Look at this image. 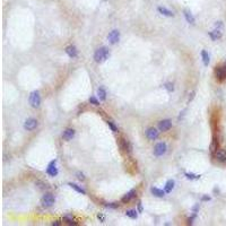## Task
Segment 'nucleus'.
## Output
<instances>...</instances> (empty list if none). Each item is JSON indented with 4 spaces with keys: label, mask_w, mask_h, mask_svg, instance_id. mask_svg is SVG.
<instances>
[{
    "label": "nucleus",
    "mask_w": 226,
    "mask_h": 226,
    "mask_svg": "<svg viewBox=\"0 0 226 226\" xmlns=\"http://www.w3.org/2000/svg\"><path fill=\"white\" fill-rule=\"evenodd\" d=\"M109 56H110L109 49L105 48V46H103V48H100V49L96 50V52L94 53V60L97 63H102V62H104L106 59L109 58Z\"/></svg>",
    "instance_id": "f257e3e1"
},
{
    "label": "nucleus",
    "mask_w": 226,
    "mask_h": 226,
    "mask_svg": "<svg viewBox=\"0 0 226 226\" xmlns=\"http://www.w3.org/2000/svg\"><path fill=\"white\" fill-rule=\"evenodd\" d=\"M29 104H31L32 108L37 109V108L40 106V104H41V96H40V93H38L37 91L32 92L31 95H29Z\"/></svg>",
    "instance_id": "f03ea898"
},
{
    "label": "nucleus",
    "mask_w": 226,
    "mask_h": 226,
    "mask_svg": "<svg viewBox=\"0 0 226 226\" xmlns=\"http://www.w3.org/2000/svg\"><path fill=\"white\" fill-rule=\"evenodd\" d=\"M54 201H56V199L53 197V195H51V193H45L43 197H42L41 204H42V206L45 207V208H49V207H51L52 205L54 204Z\"/></svg>",
    "instance_id": "7ed1b4c3"
},
{
    "label": "nucleus",
    "mask_w": 226,
    "mask_h": 226,
    "mask_svg": "<svg viewBox=\"0 0 226 226\" xmlns=\"http://www.w3.org/2000/svg\"><path fill=\"white\" fill-rule=\"evenodd\" d=\"M166 150H168L166 144L165 143H158L154 148V154H155V156H162V155H164L166 153Z\"/></svg>",
    "instance_id": "20e7f679"
},
{
    "label": "nucleus",
    "mask_w": 226,
    "mask_h": 226,
    "mask_svg": "<svg viewBox=\"0 0 226 226\" xmlns=\"http://www.w3.org/2000/svg\"><path fill=\"white\" fill-rule=\"evenodd\" d=\"M56 164H57V160H52L51 163L48 165V168H46V174L52 176V178H54V176H57L59 173L58 168L56 166Z\"/></svg>",
    "instance_id": "39448f33"
},
{
    "label": "nucleus",
    "mask_w": 226,
    "mask_h": 226,
    "mask_svg": "<svg viewBox=\"0 0 226 226\" xmlns=\"http://www.w3.org/2000/svg\"><path fill=\"white\" fill-rule=\"evenodd\" d=\"M215 76L218 80L226 79V66L225 67H216L215 69Z\"/></svg>",
    "instance_id": "423d86ee"
},
{
    "label": "nucleus",
    "mask_w": 226,
    "mask_h": 226,
    "mask_svg": "<svg viewBox=\"0 0 226 226\" xmlns=\"http://www.w3.org/2000/svg\"><path fill=\"white\" fill-rule=\"evenodd\" d=\"M36 127H37V120L33 119V118L27 119V120L25 121V123H24V128H25L27 131H32V130H34Z\"/></svg>",
    "instance_id": "0eeeda50"
},
{
    "label": "nucleus",
    "mask_w": 226,
    "mask_h": 226,
    "mask_svg": "<svg viewBox=\"0 0 226 226\" xmlns=\"http://www.w3.org/2000/svg\"><path fill=\"white\" fill-rule=\"evenodd\" d=\"M171 127H172V121L171 120H162L158 122V130L160 131H168L171 129Z\"/></svg>",
    "instance_id": "6e6552de"
},
{
    "label": "nucleus",
    "mask_w": 226,
    "mask_h": 226,
    "mask_svg": "<svg viewBox=\"0 0 226 226\" xmlns=\"http://www.w3.org/2000/svg\"><path fill=\"white\" fill-rule=\"evenodd\" d=\"M158 136H160V131H158L157 129H155V128H149V129H147L146 137L149 139V140H156V139L158 138Z\"/></svg>",
    "instance_id": "1a4fd4ad"
},
{
    "label": "nucleus",
    "mask_w": 226,
    "mask_h": 226,
    "mask_svg": "<svg viewBox=\"0 0 226 226\" xmlns=\"http://www.w3.org/2000/svg\"><path fill=\"white\" fill-rule=\"evenodd\" d=\"M108 38H109V41H110V43L111 44L118 43V42H119V40H120V32L117 31V29H113V31H112V32L109 34Z\"/></svg>",
    "instance_id": "9d476101"
},
{
    "label": "nucleus",
    "mask_w": 226,
    "mask_h": 226,
    "mask_svg": "<svg viewBox=\"0 0 226 226\" xmlns=\"http://www.w3.org/2000/svg\"><path fill=\"white\" fill-rule=\"evenodd\" d=\"M119 146L121 148V150H123V152H128V153L131 152V145L129 144V141H128L127 139L124 138L120 139V140H119Z\"/></svg>",
    "instance_id": "9b49d317"
},
{
    "label": "nucleus",
    "mask_w": 226,
    "mask_h": 226,
    "mask_svg": "<svg viewBox=\"0 0 226 226\" xmlns=\"http://www.w3.org/2000/svg\"><path fill=\"white\" fill-rule=\"evenodd\" d=\"M215 157L216 160L220 162V163H226V152L223 149H218L216 153H215Z\"/></svg>",
    "instance_id": "f8f14e48"
},
{
    "label": "nucleus",
    "mask_w": 226,
    "mask_h": 226,
    "mask_svg": "<svg viewBox=\"0 0 226 226\" xmlns=\"http://www.w3.org/2000/svg\"><path fill=\"white\" fill-rule=\"evenodd\" d=\"M66 53L70 57V58H76V57L78 56V51H77L76 46H73V45H70V46L67 48Z\"/></svg>",
    "instance_id": "ddd939ff"
},
{
    "label": "nucleus",
    "mask_w": 226,
    "mask_h": 226,
    "mask_svg": "<svg viewBox=\"0 0 226 226\" xmlns=\"http://www.w3.org/2000/svg\"><path fill=\"white\" fill-rule=\"evenodd\" d=\"M73 136H75V130L73 129H66L63 131V135H62L65 140H71L73 138Z\"/></svg>",
    "instance_id": "4468645a"
},
{
    "label": "nucleus",
    "mask_w": 226,
    "mask_h": 226,
    "mask_svg": "<svg viewBox=\"0 0 226 226\" xmlns=\"http://www.w3.org/2000/svg\"><path fill=\"white\" fill-rule=\"evenodd\" d=\"M150 192L153 193L154 196L155 197H160V198H162V197H164L165 196V191L164 190H162V189H158V188H150Z\"/></svg>",
    "instance_id": "2eb2a0df"
},
{
    "label": "nucleus",
    "mask_w": 226,
    "mask_h": 226,
    "mask_svg": "<svg viewBox=\"0 0 226 226\" xmlns=\"http://www.w3.org/2000/svg\"><path fill=\"white\" fill-rule=\"evenodd\" d=\"M209 36L212 38V41H217L218 38L222 37V32L219 31V29H215V31H212V32H209Z\"/></svg>",
    "instance_id": "dca6fc26"
},
{
    "label": "nucleus",
    "mask_w": 226,
    "mask_h": 226,
    "mask_svg": "<svg viewBox=\"0 0 226 226\" xmlns=\"http://www.w3.org/2000/svg\"><path fill=\"white\" fill-rule=\"evenodd\" d=\"M157 10H158L162 15L168 16V17H173V16H174L173 11H171L170 9H168V8H165V7H158L157 8Z\"/></svg>",
    "instance_id": "f3484780"
},
{
    "label": "nucleus",
    "mask_w": 226,
    "mask_h": 226,
    "mask_svg": "<svg viewBox=\"0 0 226 226\" xmlns=\"http://www.w3.org/2000/svg\"><path fill=\"white\" fill-rule=\"evenodd\" d=\"M136 197V191L135 190H131V191H129L124 197H122V202H128V201H130L132 198Z\"/></svg>",
    "instance_id": "a211bd4d"
},
{
    "label": "nucleus",
    "mask_w": 226,
    "mask_h": 226,
    "mask_svg": "<svg viewBox=\"0 0 226 226\" xmlns=\"http://www.w3.org/2000/svg\"><path fill=\"white\" fill-rule=\"evenodd\" d=\"M174 180H168V182H166V184H165V188H164V191L166 192V193H170L172 190L174 189Z\"/></svg>",
    "instance_id": "6ab92c4d"
},
{
    "label": "nucleus",
    "mask_w": 226,
    "mask_h": 226,
    "mask_svg": "<svg viewBox=\"0 0 226 226\" xmlns=\"http://www.w3.org/2000/svg\"><path fill=\"white\" fill-rule=\"evenodd\" d=\"M184 17H185V21L189 24H195V22H196L195 17L192 16V14L190 13L189 10H184Z\"/></svg>",
    "instance_id": "aec40b11"
},
{
    "label": "nucleus",
    "mask_w": 226,
    "mask_h": 226,
    "mask_svg": "<svg viewBox=\"0 0 226 226\" xmlns=\"http://www.w3.org/2000/svg\"><path fill=\"white\" fill-rule=\"evenodd\" d=\"M68 185L70 187V188H73V189H75L77 192H79V193H81V195H86V191L83 189V188H80L79 185H77L76 183H73V182H69L68 183Z\"/></svg>",
    "instance_id": "412c9836"
},
{
    "label": "nucleus",
    "mask_w": 226,
    "mask_h": 226,
    "mask_svg": "<svg viewBox=\"0 0 226 226\" xmlns=\"http://www.w3.org/2000/svg\"><path fill=\"white\" fill-rule=\"evenodd\" d=\"M201 58H202V61H204L205 66H208V65H209V61H210V58H209L208 52L202 50V51H201Z\"/></svg>",
    "instance_id": "4be33fe9"
},
{
    "label": "nucleus",
    "mask_w": 226,
    "mask_h": 226,
    "mask_svg": "<svg viewBox=\"0 0 226 226\" xmlns=\"http://www.w3.org/2000/svg\"><path fill=\"white\" fill-rule=\"evenodd\" d=\"M62 220H63L65 223H67L68 225H75V224H76V222H75V219H73V217L71 216V215H66V216H63Z\"/></svg>",
    "instance_id": "5701e85b"
},
{
    "label": "nucleus",
    "mask_w": 226,
    "mask_h": 226,
    "mask_svg": "<svg viewBox=\"0 0 226 226\" xmlns=\"http://www.w3.org/2000/svg\"><path fill=\"white\" fill-rule=\"evenodd\" d=\"M97 95H98L101 101H105L106 100V92H105V89L103 87H100L97 89Z\"/></svg>",
    "instance_id": "b1692460"
},
{
    "label": "nucleus",
    "mask_w": 226,
    "mask_h": 226,
    "mask_svg": "<svg viewBox=\"0 0 226 226\" xmlns=\"http://www.w3.org/2000/svg\"><path fill=\"white\" fill-rule=\"evenodd\" d=\"M137 212H137L136 209H129V210L125 212V215H127L128 217H130V218H137V216H138Z\"/></svg>",
    "instance_id": "393cba45"
},
{
    "label": "nucleus",
    "mask_w": 226,
    "mask_h": 226,
    "mask_svg": "<svg viewBox=\"0 0 226 226\" xmlns=\"http://www.w3.org/2000/svg\"><path fill=\"white\" fill-rule=\"evenodd\" d=\"M209 149H210V153H216L217 152V149H218V141L216 140V139H214L212 143V145L209 147Z\"/></svg>",
    "instance_id": "a878e982"
},
{
    "label": "nucleus",
    "mask_w": 226,
    "mask_h": 226,
    "mask_svg": "<svg viewBox=\"0 0 226 226\" xmlns=\"http://www.w3.org/2000/svg\"><path fill=\"white\" fill-rule=\"evenodd\" d=\"M185 176H187L189 180H198V179H200L201 175L193 174V173H185Z\"/></svg>",
    "instance_id": "bb28decb"
},
{
    "label": "nucleus",
    "mask_w": 226,
    "mask_h": 226,
    "mask_svg": "<svg viewBox=\"0 0 226 226\" xmlns=\"http://www.w3.org/2000/svg\"><path fill=\"white\" fill-rule=\"evenodd\" d=\"M89 103L91 104H93V105H95V106H97V105H100V102L97 101V98L96 97H94V96H92V97H89Z\"/></svg>",
    "instance_id": "cd10ccee"
},
{
    "label": "nucleus",
    "mask_w": 226,
    "mask_h": 226,
    "mask_svg": "<svg viewBox=\"0 0 226 226\" xmlns=\"http://www.w3.org/2000/svg\"><path fill=\"white\" fill-rule=\"evenodd\" d=\"M35 184H36L37 187H38L41 190H44V189H46V188H48V187H46V184H45L44 182H42V181H36Z\"/></svg>",
    "instance_id": "c85d7f7f"
},
{
    "label": "nucleus",
    "mask_w": 226,
    "mask_h": 226,
    "mask_svg": "<svg viewBox=\"0 0 226 226\" xmlns=\"http://www.w3.org/2000/svg\"><path fill=\"white\" fill-rule=\"evenodd\" d=\"M108 124H109V127L111 128V130L113 132H117L118 131V128H117V125L113 123L112 121H108Z\"/></svg>",
    "instance_id": "c756f323"
},
{
    "label": "nucleus",
    "mask_w": 226,
    "mask_h": 226,
    "mask_svg": "<svg viewBox=\"0 0 226 226\" xmlns=\"http://www.w3.org/2000/svg\"><path fill=\"white\" fill-rule=\"evenodd\" d=\"M76 175H77V179H78L79 181H84V180H85V175H84V173H81V172H77Z\"/></svg>",
    "instance_id": "7c9ffc66"
},
{
    "label": "nucleus",
    "mask_w": 226,
    "mask_h": 226,
    "mask_svg": "<svg viewBox=\"0 0 226 226\" xmlns=\"http://www.w3.org/2000/svg\"><path fill=\"white\" fill-rule=\"evenodd\" d=\"M165 88L168 89V92H173V91H174V87H173V84H171V83H168V84L165 85Z\"/></svg>",
    "instance_id": "2f4dec72"
},
{
    "label": "nucleus",
    "mask_w": 226,
    "mask_h": 226,
    "mask_svg": "<svg viewBox=\"0 0 226 226\" xmlns=\"http://www.w3.org/2000/svg\"><path fill=\"white\" fill-rule=\"evenodd\" d=\"M105 206L109 207V208H117V207H119V205L115 204V202H113V204H106Z\"/></svg>",
    "instance_id": "473e14b6"
},
{
    "label": "nucleus",
    "mask_w": 226,
    "mask_h": 226,
    "mask_svg": "<svg viewBox=\"0 0 226 226\" xmlns=\"http://www.w3.org/2000/svg\"><path fill=\"white\" fill-rule=\"evenodd\" d=\"M195 218H196V212H195V214H193V215H192V216L188 219V224H192V223H193V219Z\"/></svg>",
    "instance_id": "72a5a7b5"
},
{
    "label": "nucleus",
    "mask_w": 226,
    "mask_h": 226,
    "mask_svg": "<svg viewBox=\"0 0 226 226\" xmlns=\"http://www.w3.org/2000/svg\"><path fill=\"white\" fill-rule=\"evenodd\" d=\"M210 200V197H208V196H202L201 198V201H209Z\"/></svg>",
    "instance_id": "f704fd0d"
},
{
    "label": "nucleus",
    "mask_w": 226,
    "mask_h": 226,
    "mask_svg": "<svg viewBox=\"0 0 226 226\" xmlns=\"http://www.w3.org/2000/svg\"><path fill=\"white\" fill-rule=\"evenodd\" d=\"M97 218L100 219L102 223L104 222V220H105V217H104V215H97Z\"/></svg>",
    "instance_id": "c9c22d12"
},
{
    "label": "nucleus",
    "mask_w": 226,
    "mask_h": 226,
    "mask_svg": "<svg viewBox=\"0 0 226 226\" xmlns=\"http://www.w3.org/2000/svg\"><path fill=\"white\" fill-rule=\"evenodd\" d=\"M215 26H216L217 29H218V27H223V23H222V22H217L216 24H215Z\"/></svg>",
    "instance_id": "e433bc0d"
},
{
    "label": "nucleus",
    "mask_w": 226,
    "mask_h": 226,
    "mask_svg": "<svg viewBox=\"0 0 226 226\" xmlns=\"http://www.w3.org/2000/svg\"><path fill=\"white\" fill-rule=\"evenodd\" d=\"M138 212H143V206H141V202H138Z\"/></svg>",
    "instance_id": "4c0bfd02"
},
{
    "label": "nucleus",
    "mask_w": 226,
    "mask_h": 226,
    "mask_svg": "<svg viewBox=\"0 0 226 226\" xmlns=\"http://www.w3.org/2000/svg\"><path fill=\"white\" fill-rule=\"evenodd\" d=\"M52 225L53 226H59L60 225V222H59V220H56V222H53V223H52Z\"/></svg>",
    "instance_id": "58836bf2"
},
{
    "label": "nucleus",
    "mask_w": 226,
    "mask_h": 226,
    "mask_svg": "<svg viewBox=\"0 0 226 226\" xmlns=\"http://www.w3.org/2000/svg\"><path fill=\"white\" fill-rule=\"evenodd\" d=\"M193 97H195V92H192V93H191V96L189 97V102H190V101H192V100H193Z\"/></svg>",
    "instance_id": "ea45409f"
},
{
    "label": "nucleus",
    "mask_w": 226,
    "mask_h": 226,
    "mask_svg": "<svg viewBox=\"0 0 226 226\" xmlns=\"http://www.w3.org/2000/svg\"><path fill=\"white\" fill-rule=\"evenodd\" d=\"M225 66H226V62H225Z\"/></svg>",
    "instance_id": "a19ab883"
}]
</instances>
